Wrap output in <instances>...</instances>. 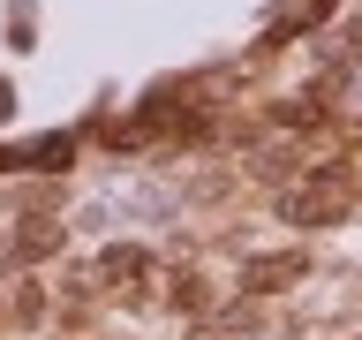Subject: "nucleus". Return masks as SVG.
Returning <instances> with one entry per match:
<instances>
[{
    "instance_id": "nucleus-5",
    "label": "nucleus",
    "mask_w": 362,
    "mask_h": 340,
    "mask_svg": "<svg viewBox=\"0 0 362 340\" xmlns=\"http://www.w3.org/2000/svg\"><path fill=\"white\" fill-rule=\"evenodd\" d=\"M144 265H151L144 249H106V257H98V280H136Z\"/></svg>"
},
{
    "instance_id": "nucleus-4",
    "label": "nucleus",
    "mask_w": 362,
    "mask_h": 340,
    "mask_svg": "<svg viewBox=\"0 0 362 340\" xmlns=\"http://www.w3.org/2000/svg\"><path fill=\"white\" fill-rule=\"evenodd\" d=\"M61 234H68V227H53V220L23 227V234H16V257H45V249H61Z\"/></svg>"
},
{
    "instance_id": "nucleus-2",
    "label": "nucleus",
    "mask_w": 362,
    "mask_h": 340,
    "mask_svg": "<svg viewBox=\"0 0 362 340\" xmlns=\"http://www.w3.org/2000/svg\"><path fill=\"white\" fill-rule=\"evenodd\" d=\"M68 159H76V136H38V144L0 152V174H8V166H38V174H53V166H68Z\"/></svg>"
},
{
    "instance_id": "nucleus-3",
    "label": "nucleus",
    "mask_w": 362,
    "mask_h": 340,
    "mask_svg": "<svg viewBox=\"0 0 362 340\" xmlns=\"http://www.w3.org/2000/svg\"><path fill=\"white\" fill-rule=\"evenodd\" d=\"M294 272H302V257H257V265H249L242 280H249V288H257V295H272V288H287Z\"/></svg>"
},
{
    "instance_id": "nucleus-1",
    "label": "nucleus",
    "mask_w": 362,
    "mask_h": 340,
    "mask_svg": "<svg viewBox=\"0 0 362 340\" xmlns=\"http://www.w3.org/2000/svg\"><path fill=\"white\" fill-rule=\"evenodd\" d=\"M339 204H347V166H325L310 189H294V197H287V212L302 227H325V220H339Z\"/></svg>"
}]
</instances>
